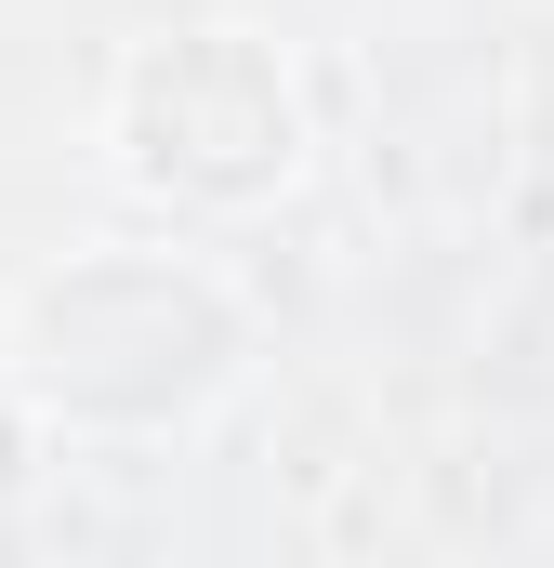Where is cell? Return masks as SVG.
Masks as SVG:
<instances>
[{
    "label": "cell",
    "instance_id": "obj_1",
    "mask_svg": "<svg viewBox=\"0 0 554 568\" xmlns=\"http://www.w3.org/2000/svg\"><path fill=\"white\" fill-rule=\"evenodd\" d=\"M0 371H13V397L53 410V424L158 436V424H198L212 397H238V371H252V304L212 278L198 252H66L53 278L13 291Z\"/></svg>",
    "mask_w": 554,
    "mask_h": 568
},
{
    "label": "cell",
    "instance_id": "obj_2",
    "mask_svg": "<svg viewBox=\"0 0 554 568\" xmlns=\"http://www.w3.org/2000/svg\"><path fill=\"white\" fill-rule=\"evenodd\" d=\"M106 159L185 199V212H252L304 172V93L265 27H172L133 40L106 80Z\"/></svg>",
    "mask_w": 554,
    "mask_h": 568
}]
</instances>
